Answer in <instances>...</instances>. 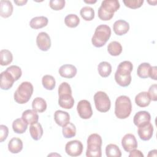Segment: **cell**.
Segmentation results:
<instances>
[{
  "mask_svg": "<svg viewBox=\"0 0 157 157\" xmlns=\"http://www.w3.org/2000/svg\"><path fill=\"white\" fill-rule=\"evenodd\" d=\"M47 102L44 99L40 97H36L33 101L32 102V107L33 109L35 111L42 113L45 111L47 109Z\"/></svg>",
  "mask_w": 157,
  "mask_h": 157,
  "instance_id": "25",
  "label": "cell"
},
{
  "mask_svg": "<svg viewBox=\"0 0 157 157\" xmlns=\"http://www.w3.org/2000/svg\"><path fill=\"white\" fill-rule=\"evenodd\" d=\"M157 150H153L149 151V153L148 154V156H156Z\"/></svg>",
  "mask_w": 157,
  "mask_h": 157,
  "instance_id": "45",
  "label": "cell"
},
{
  "mask_svg": "<svg viewBox=\"0 0 157 157\" xmlns=\"http://www.w3.org/2000/svg\"><path fill=\"white\" fill-rule=\"evenodd\" d=\"M96 0H88V1H86V0H84V2H86V3H88V4H94L95 2H96Z\"/></svg>",
  "mask_w": 157,
  "mask_h": 157,
  "instance_id": "46",
  "label": "cell"
},
{
  "mask_svg": "<svg viewBox=\"0 0 157 157\" xmlns=\"http://www.w3.org/2000/svg\"><path fill=\"white\" fill-rule=\"evenodd\" d=\"M0 63L1 66H7L13 60V55L10 51L6 49L1 50L0 52Z\"/></svg>",
  "mask_w": 157,
  "mask_h": 157,
  "instance_id": "30",
  "label": "cell"
},
{
  "mask_svg": "<svg viewBox=\"0 0 157 157\" xmlns=\"http://www.w3.org/2000/svg\"><path fill=\"white\" fill-rule=\"evenodd\" d=\"M28 125L22 118H17L12 123V129L15 133L23 134L26 131Z\"/></svg>",
  "mask_w": 157,
  "mask_h": 157,
  "instance_id": "26",
  "label": "cell"
},
{
  "mask_svg": "<svg viewBox=\"0 0 157 157\" xmlns=\"http://www.w3.org/2000/svg\"><path fill=\"white\" fill-rule=\"evenodd\" d=\"M121 145L127 152H130L131 150L136 149L138 144L135 136L130 133L125 134L121 139Z\"/></svg>",
  "mask_w": 157,
  "mask_h": 157,
  "instance_id": "11",
  "label": "cell"
},
{
  "mask_svg": "<svg viewBox=\"0 0 157 157\" xmlns=\"http://www.w3.org/2000/svg\"><path fill=\"white\" fill-rule=\"evenodd\" d=\"M113 29L117 35L122 36L128 32L129 25L124 20H118L113 23Z\"/></svg>",
  "mask_w": 157,
  "mask_h": 157,
  "instance_id": "15",
  "label": "cell"
},
{
  "mask_svg": "<svg viewBox=\"0 0 157 157\" xmlns=\"http://www.w3.org/2000/svg\"><path fill=\"white\" fill-rule=\"evenodd\" d=\"M122 50L121 45L117 41H112L110 42L107 46V51L109 53L113 56L120 55L122 52Z\"/></svg>",
  "mask_w": 157,
  "mask_h": 157,
  "instance_id": "29",
  "label": "cell"
},
{
  "mask_svg": "<svg viewBox=\"0 0 157 157\" xmlns=\"http://www.w3.org/2000/svg\"><path fill=\"white\" fill-rule=\"evenodd\" d=\"M49 6L54 10H59L63 9L65 6L64 0H50Z\"/></svg>",
  "mask_w": 157,
  "mask_h": 157,
  "instance_id": "39",
  "label": "cell"
},
{
  "mask_svg": "<svg viewBox=\"0 0 157 157\" xmlns=\"http://www.w3.org/2000/svg\"><path fill=\"white\" fill-rule=\"evenodd\" d=\"M30 135L34 140H39L41 139L43 135V129L41 124L37 122L31 124L29 127Z\"/></svg>",
  "mask_w": 157,
  "mask_h": 157,
  "instance_id": "24",
  "label": "cell"
},
{
  "mask_svg": "<svg viewBox=\"0 0 157 157\" xmlns=\"http://www.w3.org/2000/svg\"><path fill=\"white\" fill-rule=\"evenodd\" d=\"M150 120L151 115L149 112L147 111H139L134 116L133 123L136 126L139 127L150 122Z\"/></svg>",
  "mask_w": 157,
  "mask_h": 157,
  "instance_id": "14",
  "label": "cell"
},
{
  "mask_svg": "<svg viewBox=\"0 0 157 157\" xmlns=\"http://www.w3.org/2000/svg\"><path fill=\"white\" fill-rule=\"evenodd\" d=\"M102 143L101 136L96 133L90 134L87 139L86 156L87 157H101L102 156Z\"/></svg>",
  "mask_w": 157,
  "mask_h": 157,
  "instance_id": "5",
  "label": "cell"
},
{
  "mask_svg": "<svg viewBox=\"0 0 157 157\" xmlns=\"http://www.w3.org/2000/svg\"><path fill=\"white\" fill-rule=\"evenodd\" d=\"M153 130V125L150 122H148L144 125L138 127L137 132L141 140L147 141L149 140L152 137Z\"/></svg>",
  "mask_w": 157,
  "mask_h": 157,
  "instance_id": "12",
  "label": "cell"
},
{
  "mask_svg": "<svg viewBox=\"0 0 157 157\" xmlns=\"http://www.w3.org/2000/svg\"><path fill=\"white\" fill-rule=\"evenodd\" d=\"M42 83L44 88L47 90H52L55 88L56 82L55 78L50 75H45L42 78Z\"/></svg>",
  "mask_w": 157,
  "mask_h": 157,
  "instance_id": "35",
  "label": "cell"
},
{
  "mask_svg": "<svg viewBox=\"0 0 157 157\" xmlns=\"http://www.w3.org/2000/svg\"><path fill=\"white\" fill-rule=\"evenodd\" d=\"M148 93L150 97L151 100L153 101H156L157 100V85L156 84L151 85L148 89Z\"/></svg>",
  "mask_w": 157,
  "mask_h": 157,
  "instance_id": "40",
  "label": "cell"
},
{
  "mask_svg": "<svg viewBox=\"0 0 157 157\" xmlns=\"http://www.w3.org/2000/svg\"><path fill=\"white\" fill-rule=\"evenodd\" d=\"M62 132L64 137L66 139L72 138L76 134V128L75 126L71 122H69L65 126L63 127Z\"/></svg>",
  "mask_w": 157,
  "mask_h": 157,
  "instance_id": "32",
  "label": "cell"
},
{
  "mask_svg": "<svg viewBox=\"0 0 157 157\" xmlns=\"http://www.w3.org/2000/svg\"><path fill=\"white\" fill-rule=\"evenodd\" d=\"M54 120L58 125L63 127L69 122L70 115L67 112L58 110L54 113Z\"/></svg>",
  "mask_w": 157,
  "mask_h": 157,
  "instance_id": "17",
  "label": "cell"
},
{
  "mask_svg": "<svg viewBox=\"0 0 157 157\" xmlns=\"http://www.w3.org/2000/svg\"><path fill=\"white\" fill-rule=\"evenodd\" d=\"M132 111V104L129 97L121 95L118 97L115 103V114L119 119L128 118Z\"/></svg>",
  "mask_w": 157,
  "mask_h": 157,
  "instance_id": "3",
  "label": "cell"
},
{
  "mask_svg": "<svg viewBox=\"0 0 157 157\" xmlns=\"http://www.w3.org/2000/svg\"><path fill=\"white\" fill-rule=\"evenodd\" d=\"M110 36V28L107 25H100L96 27L92 37V44L96 47H101L105 44Z\"/></svg>",
  "mask_w": 157,
  "mask_h": 157,
  "instance_id": "4",
  "label": "cell"
},
{
  "mask_svg": "<svg viewBox=\"0 0 157 157\" xmlns=\"http://www.w3.org/2000/svg\"><path fill=\"white\" fill-rule=\"evenodd\" d=\"M59 74L62 77L71 78L75 76L77 68L72 64H64L59 67Z\"/></svg>",
  "mask_w": 157,
  "mask_h": 157,
  "instance_id": "16",
  "label": "cell"
},
{
  "mask_svg": "<svg viewBox=\"0 0 157 157\" xmlns=\"http://www.w3.org/2000/svg\"><path fill=\"white\" fill-rule=\"evenodd\" d=\"M58 95H62V94H72V90L70 85L67 83V82H62L58 90Z\"/></svg>",
  "mask_w": 157,
  "mask_h": 157,
  "instance_id": "38",
  "label": "cell"
},
{
  "mask_svg": "<svg viewBox=\"0 0 157 157\" xmlns=\"http://www.w3.org/2000/svg\"><path fill=\"white\" fill-rule=\"evenodd\" d=\"M98 71L102 77H107L111 74L112 66L107 61H102L98 64Z\"/></svg>",
  "mask_w": 157,
  "mask_h": 157,
  "instance_id": "28",
  "label": "cell"
},
{
  "mask_svg": "<svg viewBox=\"0 0 157 157\" xmlns=\"http://www.w3.org/2000/svg\"><path fill=\"white\" fill-rule=\"evenodd\" d=\"M80 14L85 21H91L94 18V10L90 6L82 7L80 11Z\"/></svg>",
  "mask_w": 157,
  "mask_h": 157,
  "instance_id": "34",
  "label": "cell"
},
{
  "mask_svg": "<svg viewBox=\"0 0 157 157\" xmlns=\"http://www.w3.org/2000/svg\"><path fill=\"white\" fill-rule=\"evenodd\" d=\"M77 110L78 115L82 119H89L93 115L91 104L86 99L81 100L78 102Z\"/></svg>",
  "mask_w": 157,
  "mask_h": 157,
  "instance_id": "8",
  "label": "cell"
},
{
  "mask_svg": "<svg viewBox=\"0 0 157 157\" xmlns=\"http://www.w3.org/2000/svg\"><path fill=\"white\" fill-rule=\"evenodd\" d=\"M28 2L27 0H21V1H16V0H14V2L16 4L17 6H22L23 5H25V4H26V2Z\"/></svg>",
  "mask_w": 157,
  "mask_h": 157,
  "instance_id": "44",
  "label": "cell"
},
{
  "mask_svg": "<svg viewBox=\"0 0 157 157\" xmlns=\"http://www.w3.org/2000/svg\"><path fill=\"white\" fill-rule=\"evenodd\" d=\"M9 134V129L7 126L4 124L0 125V142H4Z\"/></svg>",
  "mask_w": 157,
  "mask_h": 157,
  "instance_id": "41",
  "label": "cell"
},
{
  "mask_svg": "<svg viewBox=\"0 0 157 157\" xmlns=\"http://www.w3.org/2000/svg\"><path fill=\"white\" fill-rule=\"evenodd\" d=\"M13 12V6L12 2L8 0H1L0 1V15L3 18L9 17Z\"/></svg>",
  "mask_w": 157,
  "mask_h": 157,
  "instance_id": "20",
  "label": "cell"
},
{
  "mask_svg": "<svg viewBox=\"0 0 157 157\" xmlns=\"http://www.w3.org/2000/svg\"><path fill=\"white\" fill-rule=\"evenodd\" d=\"M48 20L46 17H35L31 20L29 22V26L33 29H37L46 26L48 24Z\"/></svg>",
  "mask_w": 157,
  "mask_h": 157,
  "instance_id": "23",
  "label": "cell"
},
{
  "mask_svg": "<svg viewBox=\"0 0 157 157\" xmlns=\"http://www.w3.org/2000/svg\"><path fill=\"white\" fill-rule=\"evenodd\" d=\"M15 81L12 75L7 70L1 74V88L3 90H8L12 86Z\"/></svg>",
  "mask_w": 157,
  "mask_h": 157,
  "instance_id": "13",
  "label": "cell"
},
{
  "mask_svg": "<svg viewBox=\"0 0 157 157\" xmlns=\"http://www.w3.org/2000/svg\"><path fill=\"white\" fill-rule=\"evenodd\" d=\"M34 91V88L31 83L29 82H23L17 88L13 94V98L16 102L23 104L30 99Z\"/></svg>",
  "mask_w": 157,
  "mask_h": 157,
  "instance_id": "6",
  "label": "cell"
},
{
  "mask_svg": "<svg viewBox=\"0 0 157 157\" xmlns=\"http://www.w3.org/2000/svg\"><path fill=\"white\" fill-rule=\"evenodd\" d=\"M23 149V142L18 137H13L8 143L9 151L13 154L18 153Z\"/></svg>",
  "mask_w": 157,
  "mask_h": 157,
  "instance_id": "22",
  "label": "cell"
},
{
  "mask_svg": "<svg viewBox=\"0 0 157 157\" xmlns=\"http://www.w3.org/2000/svg\"><path fill=\"white\" fill-rule=\"evenodd\" d=\"M64 23L69 28H75L80 23V18L77 15L71 13L65 17Z\"/></svg>",
  "mask_w": 157,
  "mask_h": 157,
  "instance_id": "33",
  "label": "cell"
},
{
  "mask_svg": "<svg viewBox=\"0 0 157 157\" xmlns=\"http://www.w3.org/2000/svg\"><path fill=\"white\" fill-rule=\"evenodd\" d=\"M129 153H130L129 155V157H134V156L144 157V154L141 152V151H140L139 150H136V148L131 150Z\"/></svg>",
  "mask_w": 157,
  "mask_h": 157,
  "instance_id": "42",
  "label": "cell"
},
{
  "mask_svg": "<svg viewBox=\"0 0 157 157\" xmlns=\"http://www.w3.org/2000/svg\"><path fill=\"white\" fill-rule=\"evenodd\" d=\"M120 7L118 0H104L102 1L101 6L98 10L99 18L104 21L111 20L114 13L117 12Z\"/></svg>",
  "mask_w": 157,
  "mask_h": 157,
  "instance_id": "2",
  "label": "cell"
},
{
  "mask_svg": "<svg viewBox=\"0 0 157 157\" xmlns=\"http://www.w3.org/2000/svg\"><path fill=\"white\" fill-rule=\"evenodd\" d=\"M151 102L150 97L147 91H142L138 93L135 97L136 104L140 107H147Z\"/></svg>",
  "mask_w": 157,
  "mask_h": 157,
  "instance_id": "21",
  "label": "cell"
},
{
  "mask_svg": "<svg viewBox=\"0 0 157 157\" xmlns=\"http://www.w3.org/2000/svg\"><path fill=\"white\" fill-rule=\"evenodd\" d=\"M156 69H157V67L156 66H151V69H150V76L149 77H150L151 79H153L155 80H157V77H156Z\"/></svg>",
  "mask_w": 157,
  "mask_h": 157,
  "instance_id": "43",
  "label": "cell"
},
{
  "mask_svg": "<svg viewBox=\"0 0 157 157\" xmlns=\"http://www.w3.org/2000/svg\"><path fill=\"white\" fill-rule=\"evenodd\" d=\"M105 154L107 157H121V152L119 147L113 144L107 145L105 147Z\"/></svg>",
  "mask_w": 157,
  "mask_h": 157,
  "instance_id": "31",
  "label": "cell"
},
{
  "mask_svg": "<svg viewBox=\"0 0 157 157\" xmlns=\"http://www.w3.org/2000/svg\"><path fill=\"white\" fill-rule=\"evenodd\" d=\"M36 44L38 48L44 52L48 50L51 47V39L49 35L45 32H40L36 37Z\"/></svg>",
  "mask_w": 157,
  "mask_h": 157,
  "instance_id": "10",
  "label": "cell"
},
{
  "mask_svg": "<svg viewBox=\"0 0 157 157\" xmlns=\"http://www.w3.org/2000/svg\"><path fill=\"white\" fill-rule=\"evenodd\" d=\"M6 70L9 71L13 77L15 81L18 80L22 75V72L21 68L16 65H12L7 67Z\"/></svg>",
  "mask_w": 157,
  "mask_h": 157,
  "instance_id": "36",
  "label": "cell"
},
{
  "mask_svg": "<svg viewBox=\"0 0 157 157\" xmlns=\"http://www.w3.org/2000/svg\"><path fill=\"white\" fill-rule=\"evenodd\" d=\"M123 2L126 7L136 9L142 6L144 3V0H124Z\"/></svg>",
  "mask_w": 157,
  "mask_h": 157,
  "instance_id": "37",
  "label": "cell"
},
{
  "mask_svg": "<svg viewBox=\"0 0 157 157\" xmlns=\"http://www.w3.org/2000/svg\"><path fill=\"white\" fill-rule=\"evenodd\" d=\"M21 118L28 124H32L38 122L39 115L34 110L28 109L23 112Z\"/></svg>",
  "mask_w": 157,
  "mask_h": 157,
  "instance_id": "18",
  "label": "cell"
},
{
  "mask_svg": "<svg viewBox=\"0 0 157 157\" xmlns=\"http://www.w3.org/2000/svg\"><path fill=\"white\" fill-rule=\"evenodd\" d=\"M133 69V65L129 61L121 62L115 73V80L118 85L126 87L130 85L132 80L131 72Z\"/></svg>",
  "mask_w": 157,
  "mask_h": 157,
  "instance_id": "1",
  "label": "cell"
},
{
  "mask_svg": "<svg viewBox=\"0 0 157 157\" xmlns=\"http://www.w3.org/2000/svg\"><path fill=\"white\" fill-rule=\"evenodd\" d=\"M151 66L148 63H142L137 67V74L142 78H147L150 76Z\"/></svg>",
  "mask_w": 157,
  "mask_h": 157,
  "instance_id": "27",
  "label": "cell"
},
{
  "mask_svg": "<svg viewBox=\"0 0 157 157\" xmlns=\"http://www.w3.org/2000/svg\"><path fill=\"white\" fill-rule=\"evenodd\" d=\"M94 101L95 107L99 112H107L110 109V100L108 95L104 91L96 92L94 95Z\"/></svg>",
  "mask_w": 157,
  "mask_h": 157,
  "instance_id": "7",
  "label": "cell"
},
{
  "mask_svg": "<svg viewBox=\"0 0 157 157\" xmlns=\"http://www.w3.org/2000/svg\"><path fill=\"white\" fill-rule=\"evenodd\" d=\"M83 148V144L80 140H74L66 144L65 151L71 156H78L82 153Z\"/></svg>",
  "mask_w": 157,
  "mask_h": 157,
  "instance_id": "9",
  "label": "cell"
},
{
  "mask_svg": "<svg viewBox=\"0 0 157 157\" xmlns=\"http://www.w3.org/2000/svg\"><path fill=\"white\" fill-rule=\"evenodd\" d=\"M58 104L63 109H70L74 106V99L72 94H70L59 95L58 99Z\"/></svg>",
  "mask_w": 157,
  "mask_h": 157,
  "instance_id": "19",
  "label": "cell"
}]
</instances>
